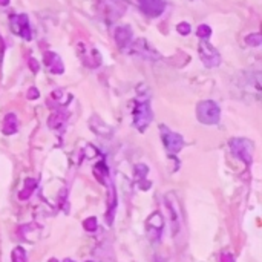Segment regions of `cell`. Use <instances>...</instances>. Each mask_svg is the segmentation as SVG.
I'll return each instance as SVG.
<instances>
[{"instance_id":"25","label":"cell","mask_w":262,"mask_h":262,"mask_svg":"<svg viewBox=\"0 0 262 262\" xmlns=\"http://www.w3.org/2000/svg\"><path fill=\"white\" fill-rule=\"evenodd\" d=\"M30 65L33 66V71H34V72H37V69H38V65H37V60H34V59H31V60H30Z\"/></svg>"},{"instance_id":"1","label":"cell","mask_w":262,"mask_h":262,"mask_svg":"<svg viewBox=\"0 0 262 262\" xmlns=\"http://www.w3.org/2000/svg\"><path fill=\"white\" fill-rule=\"evenodd\" d=\"M152 118H154V114H152L149 98H138L136 106L133 109V126L140 132H144Z\"/></svg>"},{"instance_id":"8","label":"cell","mask_w":262,"mask_h":262,"mask_svg":"<svg viewBox=\"0 0 262 262\" xmlns=\"http://www.w3.org/2000/svg\"><path fill=\"white\" fill-rule=\"evenodd\" d=\"M147 234L150 241L158 242L161 239V234H163V229H164V218L160 212L152 213L147 219Z\"/></svg>"},{"instance_id":"19","label":"cell","mask_w":262,"mask_h":262,"mask_svg":"<svg viewBox=\"0 0 262 262\" xmlns=\"http://www.w3.org/2000/svg\"><path fill=\"white\" fill-rule=\"evenodd\" d=\"M63 123H65V117L63 115H52L49 118V128L51 129H59Z\"/></svg>"},{"instance_id":"16","label":"cell","mask_w":262,"mask_h":262,"mask_svg":"<svg viewBox=\"0 0 262 262\" xmlns=\"http://www.w3.org/2000/svg\"><path fill=\"white\" fill-rule=\"evenodd\" d=\"M35 187H37V181H35V179H26L25 187H23L22 192L19 193V198H20V199H28V198L33 195V192H34Z\"/></svg>"},{"instance_id":"23","label":"cell","mask_w":262,"mask_h":262,"mask_svg":"<svg viewBox=\"0 0 262 262\" xmlns=\"http://www.w3.org/2000/svg\"><path fill=\"white\" fill-rule=\"evenodd\" d=\"M221 262H233V256L226 252V253L221 255Z\"/></svg>"},{"instance_id":"2","label":"cell","mask_w":262,"mask_h":262,"mask_svg":"<svg viewBox=\"0 0 262 262\" xmlns=\"http://www.w3.org/2000/svg\"><path fill=\"white\" fill-rule=\"evenodd\" d=\"M196 117L202 124L212 126V124H218L221 120V109L219 106L212 100H204L198 103L196 106Z\"/></svg>"},{"instance_id":"11","label":"cell","mask_w":262,"mask_h":262,"mask_svg":"<svg viewBox=\"0 0 262 262\" xmlns=\"http://www.w3.org/2000/svg\"><path fill=\"white\" fill-rule=\"evenodd\" d=\"M114 37H115V41L120 49H126L131 41H132V30L131 26L128 25H121V26H117L115 28V33H114Z\"/></svg>"},{"instance_id":"12","label":"cell","mask_w":262,"mask_h":262,"mask_svg":"<svg viewBox=\"0 0 262 262\" xmlns=\"http://www.w3.org/2000/svg\"><path fill=\"white\" fill-rule=\"evenodd\" d=\"M78 54H80L81 60L85 62L88 66H91V67H97V66H100L101 57H100V54H98V51H97V49H94V48L78 49Z\"/></svg>"},{"instance_id":"13","label":"cell","mask_w":262,"mask_h":262,"mask_svg":"<svg viewBox=\"0 0 262 262\" xmlns=\"http://www.w3.org/2000/svg\"><path fill=\"white\" fill-rule=\"evenodd\" d=\"M45 65L49 67V71L52 74H63V63H62V59L59 57L57 54L52 52V51H48L45 54V59H43Z\"/></svg>"},{"instance_id":"9","label":"cell","mask_w":262,"mask_h":262,"mask_svg":"<svg viewBox=\"0 0 262 262\" xmlns=\"http://www.w3.org/2000/svg\"><path fill=\"white\" fill-rule=\"evenodd\" d=\"M129 48H131V52H132V54L140 55L141 59H147V60L160 59L158 52H157L154 48H152V46L147 43V40H144V38H138V40H135Z\"/></svg>"},{"instance_id":"24","label":"cell","mask_w":262,"mask_h":262,"mask_svg":"<svg viewBox=\"0 0 262 262\" xmlns=\"http://www.w3.org/2000/svg\"><path fill=\"white\" fill-rule=\"evenodd\" d=\"M28 97H30L31 100H35V98H38V92H37V89H31L30 92H28Z\"/></svg>"},{"instance_id":"17","label":"cell","mask_w":262,"mask_h":262,"mask_svg":"<svg viewBox=\"0 0 262 262\" xmlns=\"http://www.w3.org/2000/svg\"><path fill=\"white\" fill-rule=\"evenodd\" d=\"M11 259L12 262H26L28 256H26V252L23 247H16L12 250V255H11Z\"/></svg>"},{"instance_id":"27","label":"cell","mask_w":262,"mask_h":262,"mask_svg":"<svg viewBox=\"0 0 262 262\" xmlns=\"http://www.w3.org/2000/svg\"><path fill=\"white\" fill-rule=\"evenodd\" d=\"M63 262H74V261H72V259H65Z\"/></svg>"},{"instance_id":"14","label":"cell","mask_w":262,"mask_h":262,"mask_svg":"<svg viewBox=\"0 0 262 262\" xmlns=\"http://www.w3.org/2000/svg\"><path fill=\"white\" fill-rule=\"evenodd\" d=\"M89 126L97 135H100V136H110V135H112V128L107 126V124L104 121H101L97 115H94L89 120Z\"/></svg>"},{"instance_id":"15","label":"cell","mask_w":262,"mask_h":262,"mask_svg":"<svg viewBox=\"0 0 262 262\" xmlns=\"http://www.w3.org/2000/svg\"><path fill=\"white\" fill-rule=\"evenodd\" d=\"M19 129V120L14 114H8L5 118H3V124H2V131L5 135H12L16 133Z\"/></svg>"},{"instance_id":"10","label":"cell","mask_w":262,"mask_h":262,"mask_svg":"<svg viewBox=\"0 0 262 262\" xmlns=\"http://www.w3.org/2000/svg\"><path fill=\"white\" fill-rule=\"evenodd\" d=\"M138 6L149 17H160L165 9L164 0H138Z\"/></svg>"},{"instance_id":"22","label":"cell","mask_w":262,"mask_h":262,"mask_svg":"<svg viewBox=\"0 0 262 262\" xmlns=\"http://www.w3.org/2000/svg\"><path fill=\"white\" fill-rule=\"evenodd\" d=\"M176 31L181 34V35H189L190 31H192V28L187 22H181L179 25H176Z\"/></svg>"},{"instance_id":"20","label":"cell","mask_w":262,"mask_h":262,"mask_svg":"<svg viewBox=\"0 0 262 262\" xmlns=\"http://www.w3.org/2000/svg\"><path fill=\"white\" fill-rule=\"evenodd\" d=\"M83 227H85L86 231H95L97 227H98V224H97V218H88L85 219V223H83Z\"/></svg>"},{"instance_id":"3","label":"cell","mask_w":262,"mask_h":262,"mask_svg":"<svg viewBox=\"0 0 262 262\" xmlns=\"http://www.w3.org/2000/svg\"><path fill=\"white\" fill-rule=\"evenodd\" d=\"M230 150L231 154L242 160L244 163L250 164L253 161V143L250 140H247V138H231L230 140Z\"/></svg>"},{"instance_id":"4","label":"cell","mask_w":262,"mask_h":262,"mask_svg":"<svg viewBox=\"0 0 262 262\" xmlns=\"http://www.w3.org/2000/svg\"><path fill=\"white\" fill-rule=\"evenodd\" d=\"M160 132H161V140H163V144L165 147V150L169 152L170 155H176L179 150L184 147V140L183 136L176 133V132H172L167 126H160Z\"/></svg>"},{"instance_id":"7","label":"cell","mask_w":262,"mask_h":262,"mask_svg":"<svg viewBox=\"0 0 262 262\" xmlns=\"http://www.w3.org/2000/svg\"><path fill=\"white\" fill-rule=\"evenodd\" d=\"M199 57L205 67H216L221 63L219 52L209 43L207 40H202L199 45Z\"/></svg>"},{"instance_id":"5","label":"cell","mask_w":262,"mask_h":262,"mask_svg":"<svg viewBox=\"0 0 262 262\" xmlns=\"http://www.w3.org/2000/svg\"><path fill=\"white\" fill-rule=\"evenodd\" d=\"M165 205H167V212L170 213V224H172V234L178 233L179 227H181V205L178 202V198L173 192H169L167 195H165Z\"/></svg>"},{"instance_id":"26","label":"cell","mask_w":262,"mask_h":262,"mask_svg":"<svg viewBox=\"0 0 262 262\" xmlns=\"http://www.w3.org/2000/svg\"><path fill=\"white\" fill-rule=\"evenodd\" d=\"M9 5V0H0V6H6Z\"/></svg>"},{"instance_id":"6","label":"cell","mask_w":262,"mask_h":262,"mask_svg":"<svg viewBox=\"0 0 262 262\" xmlns=\"http://www.w3.org/2000/svg\"><path fill=\"white\" fill-rule=\"evenodd\" d=\"M9 23H11L12 33L19 34L25 40H31L33 38V31H31L30 19H28L26 14H12L11 19H9Z\"/></svg>"},{"instance_id":"18","label":"cell","mask_w":262,"mask_h":262,"mask_svg":"<svg viewBox=\"0 0 262 262\" xmlns=\"http://www.w3.org/2000/svg\"><path fill=\"white\" fill-rule=\"evenodd\" d=\"M198 37L201 38V40H207L210 35H212V28L209 26V25H199V28H198Z\"/></svg>"},{"instance_id":"21","label":"cell","mask_w":262,"mask_h":262,"mask_svg":"<svg viewBox=\"0 0 262 262\" xmlns=\"http://www.w3.org/2000/svg\"><path fill=\"white\" fill-rule=\"evenodd\" d=\"M245 41H247V45H250V46H259L262 43V37L261 34H252L245 38Z\"/></svg>"}]
</instances>
